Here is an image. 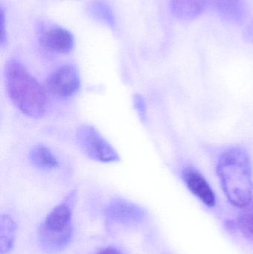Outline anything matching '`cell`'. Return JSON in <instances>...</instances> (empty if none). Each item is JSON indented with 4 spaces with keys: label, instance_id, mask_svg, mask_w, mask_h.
<instances>
[{
    "label": "cell",
    "instance_id": "cell-1",
    "mask_svg": "<svg viewBox=\"0 0 253 254\" xmlns=\"http://www.w3.org/2000/svg\"><path fill=\"white\" fill-rule=\"evenodd\" d=\"M216 171L232 205L242 209L253 201L252 163L245 148L236 146L226 149L218 159Z\"/></svg>",
    "mask_w": 253,
    "mask_h": 254
},
{
    "label": "cell",
    "instance_id": "cell-2",
    "mask_svg": "<svg viewBox=\"0 0 253 254\" xmlns=\"http://www.w3.org/2000/svg\"><path fill=\"white\" fill-rule=\"evenodd\" d=\"M7 95L13 105L31 119L46 114L49 106L47 91L19 61L11 60L4 69Z\"/></svg>",
    "mask_w": 253,
    "mask_h": 254
},
{
    "label": "cell",
    "instance_id": "cell-3",
    "mask_svg": "<svg viewBox=\"0 0 253 254\" xmlns=\"http://www.w3.org/2000/svg\"><path fill=\"white\" fill-rule=\"evenodd\" d=\"M77 192L71 191L46 216L38 230V241L43 252L60 253L68 247L74 237V209Z\"/></svg>",
    "mask_w": 253,
    "mask_h": 254
},
{
    "label": "cell",
    "instance_id": "cell-4",
    "mask_svg": "<svg viewBox=\"0 0 253 254\" xmlns=\"http://www.w3.org/2000/svg\"><path fill=\"white\" fill-rule=\"evenodd\" d=\"M76 139L83 153L94 161L102 163L120 161L118 152L95 127L87 125L79 127Z\"/></svg>",
    "mask_w": 253,
    "mask_h": 254
},
{
    "label": "cell",
    "instance_id": "cell-5",
    "mask_svg": "<svg viewBox=\"0 0 253 254\" xmlns=\"http://www.w3.org/2000/svg\"><path fill=\"white\" fill-rule=\"evenodd\" d=\"M105 220L111 225L132 226L142 223L147 213L141 206L123 198L111 200L104 211Z\"/></svg>",
    "mask_w": 253,
    "mask_h": 254
},
{
    "label": "cell",
    "instance_id": "cell-6",
    "mask_svg": "<svg viewBox=\"0 0 253 254\" xmlns=\"http://www.w3.org/2000/svg\"><path fill=\"white\" fill-rule=\"evenodd\" d=\"M81 86L80 73L73 65H64L55 70L47 80L49 92L56 98L68 99L74 96Z\"/></svg>",
    "mask_w": 253,
    "mask_h": 254
},
{
    "label": "cell",
    "instance_id": "cell-7",
    "mask_svg": "<svg viewBox=\"0 0 253 254\" xmlns=\"http://www.w3.org/2000/svg\"><path fill=\"white\" fill-rule=\"evenodd\" d=\"M183 179L190 192L209 208L216 205V197L213 190L203 175L193 167L183 171Z\"/></svg>",
    "mask_w": 253,
    "mask_h": 254
},
{
    "label": "cell",
    "instance_id": "cell-8",
    "mask_svg": "<svg viewBox=\"0 0 253 254\" xmlns=\"http://www.w3.org/2000/svg\"><path fill=\"white\" fill-rule=\"evenodd\" d=\"M207 4L229 23H242L248 16L245 0H208Z\"/></svg>",
    "mask_w": 253,
    "mask_h": 254
},
{
    "label": "cell",
    "instance_id": "cell-9",
    "mask_svg": "<svg viewBox=\"0 0 253 254\" xmlns=\"http://www.w3.org/2000/svg\"><path fill=\"white\" fill-rule=\"evenodd\" d=\"M43 47L52 53L68 54L73 50L74 39L72 34L65 28H50L41 39Z\"/></svg>",
    "mask_w": 253,
    "mask_h": 254
},
{
    "label": "cell",
    "instance_id": "cell-10",
    "mask_svg": "<svg viewBox=\"0 0 253 254\" xmlns=\"http://www.w3.org/2000/svg\"><path fill=\"white\" fill-rule=\"evenodd\" d=\"M208 0H171L172 14L183 21H190L200 16Z\"/></svg>",
    "mask_w": 253,
    "mask_h": 254
},
{
    "label": "cell",
    "instance_id": "cell-11",
    "mask_svg": "<svg viewBox=\"0 0 253 254\" xmlns=\"http://www.w3.org/2000/svg\"><path fill=\"white\" fill-rule=\"evenodd\" d=\"M16 222L10 216L1 215L0 219V254H8L14 247L16 236Z\"/></svg>",
    "mask_w": 253,
    "mask_h": 254
},
{
    "label": "cell",
    "instance_id": "cell-12",
    "mask_svg": "<svg viewBox=\"0 0 253 254\" xmlns=\"http://www.w3.org/2000/svg\"><path fill=\"white\" fill-rule=\"evenodd\" d=\"M29 160L33 165L41 170H53L59 167V161L54 154L43 145H37L31 149Z\"/></svg>",
    "mask_w": 253,
    "mask_h": 254
},
{
    "label": "cell",
    "instance_id": "cell-13",
    "mask_svg": "<svg viewBox=\"0 0 253 254\" xmlns=\"http://www.w3.org/2000/svg\"><path fill=\"white\" fill-rule=\"evenodd\" d=\"M236 222L241 234L247 240L253 243V200L242 209Z\"/></svg>",
    "mask_w": 253,
    "mask_h": 254
},
{
    "label": "cell",
    "instance_id": "cell-14",
    "mask_svg": "<svg viewBox=\"0 0 253 254\" xmlns=\"http://www.w3.org/2000/svg\"><path fill=\"white\" fill-rule=\"evenodd\" d=\"M89 15L94 19L100 21L108 26L113 27L115 25L114 16L112 10L103 1H95L91 3L88 9Z\"/></svg>",
    "mask_w": 253,
    "mask_h": 254
},
{
    "label": "cell",
    "instance_id": "cell-15",
    "mask_svg": "<svg viewBox=\"0 0 253 254\" xmlns=\"http://www.w3.org/2000/svg\"><path fill=\"white\" fill-rule=\"evenodd\" d=\"M134 107L138 113V116L143 122H147V104L142 96L140 95H135L133 98Z\"/></svg>",
    "mask_w": 253,
    "mask_h": 254
},
{
    "label": "cell",
    "instance_id": "cell-16",
    "mask_svg": "<svg viewBox=\"0 0 253 254\" xmlns=\"http://www.w3.org/2000/svg\"><path fill=\"white\" fill-rule=\"evenodd\" d=\"M1 38H0V45L1 47L5 45L6 42H7V33H6L5 26V20H4V10L1 9Z\"/></svg>",
    "mask_w": 253,
    "mask_h": 254
},
{
    "label": "cell",
    "instance_id": "cell-17",
    "mask_svg": "<svg viewBox=\"0 0 253 254\" xmlns=\"http://www.w3.org/2000/svg\"><path fill=\"white\" fill-rule=\"evenodd\" d=\"M96 254H124L120 249L114 246H108L100 250Z\"/></svg>",
    "mask_w": 253,
    "mask_h": 254
},
{
    "label": "cell",
    "instance_id": "cell-18",
    "mask_svg": "<svg viewBox=\"0 0 253 254\" xmlns=\"http://www.w3.org/2000/svg\"><path fill=\"white\" fill-rule=\"evenodd\" d=\"M245 36L247 40L253 44V20L247 26L245 31Z\"/></svg>",
    "mask_w": 253,
    "mask_h": 254
}]
</instances>
